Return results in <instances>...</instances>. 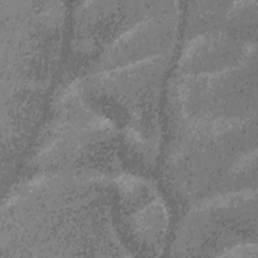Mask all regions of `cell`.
Listing matches in <instances>:
<instances>
[{
	"instance_id": "cell-1",
	"label": "cell",
	"mask_w": 258,
	"mask_h": 258,
	"mask_svg": "<svg viewBox=\"0 0 258 258\" xmlns=\"http://www.w3.org/2000/svg\"><path fill=\"white\" fill-rule=\"evenodd\" d=\"M167 228L164 201L142 176L41 171L14 186L3 203L1 256L104 250L154 254L162 249Z\"/></svg>"
},
{
	"instance_id": "cell-2",
	"label": "cell",
	"mask_w": 258,
	"mask_h": 258,
	"mask_svg": "<svg viewBox=\"0 0 258 258\" xmlns=\"http://www.w3.org/2000/svg\"><path fill=\"white\" fill-rule=\"evenodd\" d=\"M169 58L72 78L29 161L40 171L144 174L159 150V103Z\"/></svg>"
},
{
	"instance_id": "cell-3",
	"label": "cell",
	"mask_w": 258,
	"mask_h": 258,
	"mask_svg": "<svg viewBox=\"0 0 258 258\" xmlns=\"http://www.w3.org/2000/svg\"><path fill=\"white\" fill-rule=\"evenodd\" d=\"M67 5L0 0L1 152L14 162L31 139L60 57Z\"/></svg>"
},
{
	"instance_id": "cell-4",
	"label": "cell",
	"mask_w": 258,
	"mask_h": 258,
	"mask_svg": "<svg viewBox=\"0 0 258 258\" xmlns=\"http://www.w3.org/2000/svg\"><path fill=\"white\" fill-rule=\"evenodd\" d=\"M255 190L219 195L192 205L176 232L173 250L192 255L235 256L236 251L256 249Z\"/></svg>"
},
{
	"instance_id": "cell-5",
	"label": "cell",
	"mask_w": 258,
	"mask_h": 258,
	"mask_svg": "<svg viewBox=\"0 0 258 258\" xmlns=\"http://www.w3.org/2000/svg\"><path fill=\"white\" fill-rule=\"evenodd\" d=\"M156 1L80 2L71 21V44L68 60L71 78L88 73L111 45L129 27L146 17Z\"/></svg>"
}]
</instances>
